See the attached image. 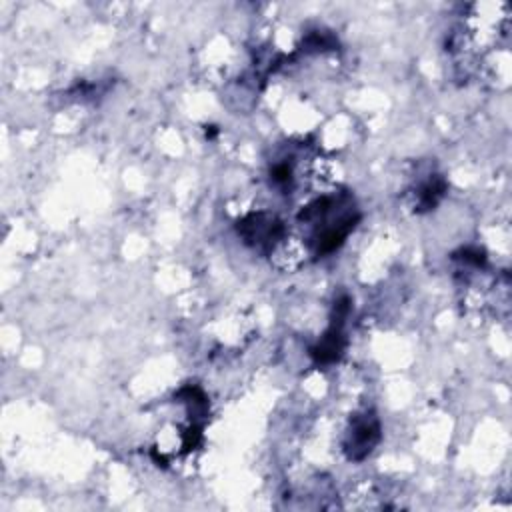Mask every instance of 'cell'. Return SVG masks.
Masks as SVG:
<instances>
[{
	"label": "cell",
	"mask_w": 512,
	"mask_h": 512,
	"mask_svg": "<svg viewBox=\"0 0 512 512\" xmlns=\"http://www.w3.org/2000/svg\"><path fill=\"white\" fill-rule=\"evenodd\" d=\"M358 218L354 198L346 192L326 194L304 206L298 214V222L308 232V248L316 256L338 250L354 230Z\"/></svg>",
	"instance_id": "6da1fadb"
},
{
	"label": "cell",
	"mask_w": 512,
	"mask_h": 512,
	"mask_svg": "<svg viewBox=\"0 0 512 512\" xmlns=\"http://www.w3.org/2000/svg\"><path fill=\"white\" fill-rule=\"evenodd\" d=\"M380 442V420L374 412L364 410L350 418V424L344 432L342 450L348 460H364Z\"/></svg>",
	"instance_id": "7a4b0ae2"
},
{
	"label": "cell",
	"mask_w": 512,
	"mask_h": 512,
	"mask_svg": "<svg viewBox=\"0 0 512 512\" xmlns=\"http://www.w3.org/2000/svg\"><path fill=\"white\" fill-rule=\"evenodd\" d=\"M236 228L248 246L256 250H268V254L280 240L286 238L284 224L280 222V218L264 210L244 216L242 220H238Z\"/></svg>",
	"instance_id": "3957f363"
},
{
	"label": "cell",
	"mask_w": 512,
	"mask_h": 512,
	"mask_svg": "<svg viewBox=\"0 0 512 512\" xmlns=\"http://www.w3.org/2000/svg\"><path fill=\"white\" fill-rule=\"evenodd\" d=\"M348 298L338 300L334 306V316L330 322V328L322 334V338L312 346L310 356L314 358L316 364H332L336 362L344 348H346V336H344V318L348 316Z\"/></svg>",
	"instance_id": "277c9868"
},
{
	"label": "cell",
	"mask_w": 512,
	"mask_h": 512,
	"mask_svg": "<svg viewBox=\"0 0 512 512\" xmlns=\"http://www.w3.org/2000/svg\"><path fill=\"white\" fill-rule=\"evenodd\" d=\"M446 194V180L440 174L428 172L424 180H418L410 192V206L414 212H428L432 210Z\"/></svg>",
	"instance_id": "5b68a950"
},
{
	"label": "cell",
	"mask_w": 512,
	"mask_h": 512,
	"mask_svg": "<svg viewBox=\"0 0 512 512\" xmlns=\"http://www.w3.org/2000/svg\"><path fill=\"white\" fill-rule=\"evenodd\" d=\"M308 248L304 246V240L298 238H284L270 250V262L274 268L282 272L298 270L306 260Z\"/></svg>",
	"instance_id": "8992f818"
}]
</instances>
